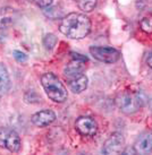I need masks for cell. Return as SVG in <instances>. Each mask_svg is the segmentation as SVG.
I'll list each match as a JSON object with an SVG mask.
<instances>
[{"label":"cell","instance_id":"obj_1","mask_svg":"<svg viewBox=\"0 0 152 155\" xmlns=\"http://www.w3.org/2000/svg\"><path fill=\"white\" fill-rule=\"evenodd\" d=\"M59 31L69 39H83L91 31V21L84 14L70 13L61 19Z\"/></svg>","mask_w":152,"mask_h":155},{"label":"cell","instance_id":"obj_2","mask_svg":"<svg viewBox=\"0 0 152 155\" xmlns=\"http://www.w3.org/2000/svg\"><path fill=\"white\" fill-rule=\"evenodd\" d=\"M148 102V99L143 92H130L124 91L117 96L116 104L118 109L125 113V114H132L139 111L144 104Z\"/></svg>","mask_w":152,"mask_h":155},{"label":"cell","instance_id":"obj_3","mask_svg":"<svg viewBox=\"0 0 152 155\" xmlns=\"http://www.w3.org/2000/svg\"><path fill=\"white\" fill-rule=\"evenodd\" d=\"M41 84H42L47 95L49 96V99L52 100L53 102L61 103L67 99L68 93H67L65 85L60 82V79L57 77L55 74H44L41 77Z\"/></svg>","mask_w":152,"mask_h":155},{"label":"cell","instance_id":"obj_4","mask_svg":"<svg viewBox=\"0 0 152 155\" xmlns=\"http://www.w3.org/2000/svg\"><path fill=\"white\" fill-rule=\"evenodd\" d=\"M21 137L15 130L8 127H0V147L8 150L9 152L17 153L21 150Z\"/></svg>","mask_w":152,"mask_h":155},{"label":"cell","instance_id":"obj_5","mask_svg":"<svg viewBox=\"0 0 152 155\" xmlns=\"http://www.w3.org/2000/svg\"><path fill=\"white\" fill-rule=\"evenodd\" d=\"M90 53L94 59L103 64H115L120 58V53L118 50L109 47H91Z\"/></svg>","mask_w":152,"mask_h":155},{"label":"cell","instance_id":"obj_6","mask_svg":"<svg viewBox=\"0 0 152 155\" xmlns=\"http://www.w3.org/2000/svg\"><path fill=\"white\" fill-rule=\"evenodd\" d=\"M124 148H125V139L123 135L115 133L106 140L102 152L104 154H119L124 152Z\"/></svg>","mask_w":152,"mask_h":155},{"label":"cell","instance_id":"obj_7","mask_svg":"<svg viewBox=\"0 0 152 155\" xmlns=\"http://www.w3.org/2000/svg\"><path fill=\"white\" fill-rule=\"evenodd\" d=\"M75 128L83 136L92 137L98 131V125L91 117H79L75 122Z\"/></svg>","mask_w":152,"mask_h":155},{"label":"cell","instance_id":"obj_8","mask_svg":"<svg viewBox=\"0 0 152 155\" xmlns=\"http://www.w3.org/2000/svg\"><path fill=\"white\" fill-rule=\"evenodd\" d=\"M56 120V113L52 110H42L32 116V124L36 127H47Z\"/></svg>","mask_w":152,"mask_h":155},{"label":"cell","instance_id":"obj_9","mask_svg":"<svg viewBox=\"0 0 152 155\" xmlns=\"http://www.w3.org/2000/svg\"><path fill=\"white\" fill-rule=\"evenodd\" d=\"M134 151L137 154H149L152 152V133H144L136 139Z\"/></svg>","mask_w":152,"mask_h":155},{"label":"cell","instance_id":"obj_10","mask_svg":"<svg viewBox=\"0 0 152 155\" xmlns=\"http://www.w3.org/2000/svg\"><path fill=\"white\" fill-rule=\"evenodd\" d=\"M84 67L85 66H84L83 61L73 60L65 67V69H64V76H65L66 79H68L70 82V81H73V79H75V78H77L78 76L82 75Z\"/></svg>","mask_w":152,"mask_h":155},{"label":"cell","instance_id":"obj_11","mask_svg":"<svg viewBox=\"0 0 152 155\" xmlns=\"http://www.w3.org/2000/svg\"><path fill=\"white\" fill-rule=\"evenodd\" d=\"M17 14L13 8H0V28H7L15 23Z\"/></svg>","mask_w":152,"mask_h":155},{"label":"cell","instance_id":"obj_12","mask_svg":"<svg viewBox=\"0 0 152 155\" xmlns=\"http://www.w3.org/2000/svg\"><path fill=\"white\" fill-rule=\"evenodd\" d=\"M12 87V82L9 77L7 67L0 62V96L7 94Z\"/></svg>","mask_w":152,"mask_h":155},{"label":"cell","instance_id":"obj_13","mask_svg":"<svg viewBox=\"0 0 152 155\" xmlns=\"http://www.w3.org/2000/svg\"><path fill=\"white\" fill-rule=\"evenodd\" d=\"M87 87V77L85 75H81L78 76L77 78H75L73 81L69 82V88L73 93H76V94H79L82 93L83 91H85Z\"/></svg>","mask_w":152,"mask_h":155},{"label":"cell","instance_id":"obj_14","mask_svg":"<svg viewBox=\"0 0 152 155\" xmlns=\"http://www.w3.org/2000/svg\"><path fill=\"white\" fill-rule=\"evenodd\" d=\"M77 7L85 13H90L96 8L98 0H74Z\"/></svg>","mask_w":152,"mask_h":155},{"label":"cell","instance_id":"obj_15","mask_svg":"<svg viewBox=\"0 0 152 155\" xmlns=\"http://www.w3.org/2000/svg\"><path fill=\"white\" fill-rule=\"evenodd\" d=\"M57 36L55 34H52V33H48V34L44 35L43 38V45L44 48L47 49V50H52L55 45L57 44Z\"/></svg>","mask_w":152,"mask_h":155},{"label":"cell","instance_id":"obj_16","mask_svg":"<svg viewBox=\"0 0 152 155\" xmlns=\"http://www.w3.org/2000/svg\"><path fill=\"white\" fill-rule=\"evenodd\" d=\"M140 27L141 30L148 33V34H151L152 33V15H148L144 18L141 19L140 22Z\"/></svg>","mask_w":152,"mask_h":155},{"label":"cell","instance_id":"obj_17","mask_svg":"<svg viewBox=\"0 0 152 155\" xmlns=\"http://www.w3.org/2000/svg\"><path fill=\"white\" fill-rule=\"evenodd\" d=\"M30 2L36 5L38 7H41V8H47V7H50L51 4L53 2V0H29Z\"/></svg>","mask_w":152,"mask_h":155},{"label":"cell","instance_id":"obj_18","mask_svg":"<svg viewBox=\"0 0 152 155\" xmlns=\"http://www.w3.org/2000/svg\"><path fill=\"white\" fill-rule=\"evenodd\" d=\"M13 56L14 58H15V60L18 61V62H25V61H27V54H25L24 52L19 51V50H15V51L13 52Z\"/></svg>","mask_w":152,"mask_h":155},{"label":"cell","instance_id":"obj_19","mask_svg":"<svg viewBox=\"0 0 152 155\" xmlns=\"http://www.w3.org/2000/svg\"><path fill=\"white\" fill-rule=\"evenodd\" d=\"M72 57L74 60H78V61H83V62H86L87 61V57L82 56L79 53H75V52H72Z\"/></svg>","mask_w":152,"mask_h":155},{"label":"cell","instance_id":"obj_20","mask_svg":"<svg viewBox=\"0 0 152 155\" xmlns=\"http://www.w3.org/2000/svg\"><path fill=\"white\" fill-rule=\"evenodd\" d=\"M147 64H148L149 67H151L152 68V52L151 53H149L148 58H147Z\"/></svg>","mask_w":152,"mask_h":155},{"label":"cell","instance_id":"obj_21","mask_svg":"<svg viewBox=\"0 0 152 155\" xmlns=\"http://www.w3.org/2000/svg\"><path fill=\"white\" fill-rule=\"evenodd\" d=\"M148 104H149V108H150V110H151V112H152V99L148 100Z\"/></svg>","mask_w":152,"mask_h":155}]
</instances>
